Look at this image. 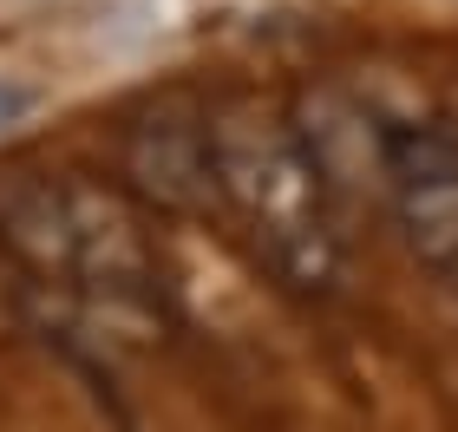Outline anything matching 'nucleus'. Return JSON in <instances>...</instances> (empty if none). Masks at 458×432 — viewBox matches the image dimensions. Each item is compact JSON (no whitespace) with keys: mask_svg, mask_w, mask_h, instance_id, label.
<instances>
[{"mask_svg":"<svg viewBox=\"0 0 458 432\" xmlns=\"http://www.w3.org/2000/svg\"><path fill=\"white\" fill-rule=\"evenodd\" d=\"M386 171L412 242L458 269V144L439 131H400L386 144Z\"/></svg>","mask_w":458,"mask_h":432,"instance_id":"obj_1","label":"nucleus"}]
</instances>
